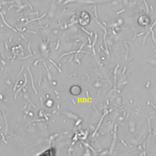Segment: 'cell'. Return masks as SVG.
Wrapping results in <instances>:
<instances>
[{
	"label": "cell",
	"instance_id": "cell-1",
	"mask_svg": "<svg viewBox=\"0 0 156 156\" xmlns=\"http://www.w3.org/2000/svg\"><path fill=\"white\" fill-rule=\"evenodd\" d=\"M90 20H91V17L89 13L85 11L81 12L79 14L78 18H77L78 23H79V24L82 26H86L90 22Z\"/></svg>",
	"mask_w": 156,
	"mask_h": 156
}]
</instances>
